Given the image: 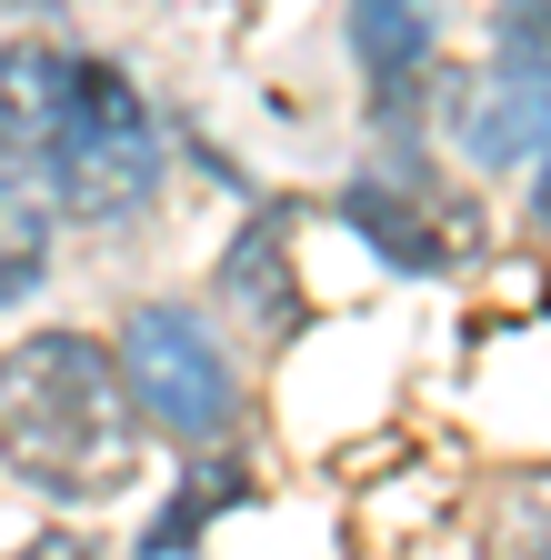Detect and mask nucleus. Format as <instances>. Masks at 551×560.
Listing matches in <instances>:
<instances>
[{
	"label": "nucleus",
	"instance_id": "1",
	"mask_svg": "<svg viewBox=\"0 0 551 560\" xmlns=\"http://www.w3.org/2000/svg\"><path fill=\"white\" fill-rule=\"evenodd\" d=\"M0 460L50 501H120L141 470V400L120 350L81 330H31L0 350Z\"/></svg>",
	"mask_w": 551,
	"mask_h": 560
},
{
	"label": "nucleus",
	"instance_id": "2",
	"mask_svg": "<svg viewBox=\"0 0 551 560\" xmlns=\"http://www.w3.org/2000/svg\"><path fill=\"white\" fill-rule=\"evenodd\" d=\"M31 180L71 210V221H130V210H151V190H161V130H151L141 91H130L111 60H91L81 110H71L60 151Z\"/></svg>",
	"mask_w": 551,
	"mask_h": 560
},
{
	"label": "nucleus",
	"instance_id": "3",
	"mask_svg": "<svg viewBox=\"0 0 551 560\" xmlns=\"http://www.w3.org/2000/svg\"><path fill=\"white\" fill-rule=\"evenodd\" d=\"M120 371H130V400H141V420H151V431H171V441H221V431H231V410H241L211 320H191L181 301L130 311V330H120Z\"/></svg>",
	"mask_w": 551,
	"mask_h": 560
},
{
	"label": "nucleus",
	"instance_id": "4",
	"mask_svg": "<svg viewBox=\"0 0 551 560\" xmlns=\"http://www.w3.org/2000/svg\"><path fill=\"white\" fill-rule=\"evenodd\" d=\"M81 81H91V50H50V40H11L0 50V161L21 180L60 151V130L81 110Z\"/></svg>",
	"mask_w": 551,
	"mask_h": 560
},
{
	"label": "nucleus",
	"instance_id": "5",
	"mask_svg": "<svg viewBox=\"0 0 551 560\" xmlns=\"http://www.w3.org/2000/svg\"><path fill=\"white\" fill-rule=\"evenodd\" d=\"M352 50H361V91L381 130H411V110L432 91V11L422 0H352Z\"/></svg>",
	"mask_w": 551,
	"mask_h": 560
},
{
	"label": "nucleus",
	"instance_id": "6",
	"mask_svg": "<svg viewBox=\"0 0 551 560\" xmlns=\"http://www.w3.org/2000/svg\"><path fill=\"white\" fill-rule=\"evenodd\" d=\"M341 221H352L391 270H451V250H461V231H471V210L411 200L401 180H352V190H341Z\"/></svg>",
	"mask_w": 551,
	"mask_h": 560
},
{
	"label": "nucleus",
	"instance_id": "7",
	"mask_svg": "<svg viewBox=\"0 0 551 560\" xmlns=\"http://www.w3.org/2000/svg\"><path fill=\"white\" fill-rule=\"evenodd\" d=\"M221 301L251 330H291L301 320V270H291V210H251L241 241L221 250Z\"/></svg>",
	"mask_w": 551,
	"mask_h": 560
},
{
	"label": "nucleus",
	"instance_id": "8",
	"mask_svg": "<svg viewBox=\"0 0 551 560\" xmlns=\"http://www.w3.org/2000/svg\"><path fill=\"white\" fill-rule=\"evenodd\" d=\"M471 151L481 161H551V70H492V91L471 101Z\"/></svg>",
	"mask_w": 551,
	"mask_h": 560
},
{
	"label": "nucleus",
	"instance_id": "9",
	"mask_svg": "<svg viewBox=\"0 0 551 560\" xmlns=\"http://www.w3.org/2000/svg\"><path fill=\"white\" fill-rule=\"evenodd\" d=\"M41 270H50V210H41V190L11 161H0V311H11Z\"/></svg>",
	"mask_w": 551,
	"mask_h": 560
},
{
	"label": "nucleus",
	"instance_id": "10",
	"mask_svg": "<svg viewBox=\"0 0 551 560\" xmlns=\"http://www.w3.org/2000/svg\"><path fill=\"white\" fill-rule=\"evenodd\" d=\"M502 60L512 70H551V0H512L502 11Z\"/></svg>",
	"mask_w": 551,
	"mask_h": 560
},
{
	"label": "nucleus",
	"instance_id": "11",
	"mask_svg": "<svg viewBox=\"0 0 551 560\" xmlns=\"http://www.w3.org/2000/svg\"><path fill=\"white\" fill-rule=\"evenodd\" d=\"M502 550H512V560H551V480L512 490V521H502Z\"/></svg>",
	"mask_w": 551,
	"mask_h": 560
},
{
	"label": "nucleus",
	"instance_id": "12",
	"mask_svg": "<svg viewBox=\"0 0 551 560\" xmlns=\"http://www.w3.org/2000/svg\"><path fill=\"white\" fill-rule=\"evenodd\" d=\"M21 560H101V550H91V540H81V530H41V540H31V550H21Z\"/></svg>",
	"mask_w": 551,
	"mask_h": 560
},
{
	"label": "nucleus",
	"instance_id": "13",
	"mask_svg": "<svg viewBox=\"0 0 551 560\" xmlns=\"http://www.w3.org/2000/svg\"><path fill=\"white\" fill-rule=\"evenodd\" d=\"M531 210H541V231H551V161H541V190H531Z\"/></svg>",
	"mask_w": 551,
	"mask_h": 560
}]
</instances>
